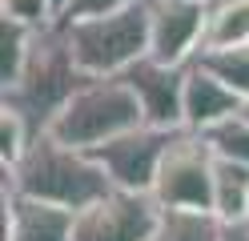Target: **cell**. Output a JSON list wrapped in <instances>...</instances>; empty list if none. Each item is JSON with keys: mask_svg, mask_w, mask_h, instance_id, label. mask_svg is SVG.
Instances as JSON below:
<instances>
[{"mask_svg": "<svg viewBox=\"0 0 249 241\" xmlns=\"http://www.w3.org/2000/svg\"><path fill=\"white\" fill-rule=\"evenodd\" d=\"M145 109V125L181 129L185 125V64H165L157 56H141L121 73Z\"/></svg>", "mask_w": 249, "mask_h": 241, "instance_id": "obj_9", "label": "cell"}, {"mask_svg": "<svg viewBox=\"0 0 249 241\" xmlns=\"http://www.w3.org/2000/svg\"><path fill=\"white\" fill-rule=\"evenodd\" d=\"M201 137L209 141V149H213L217 157H229V161L249 165V121L241 117V112H233V117L217 121V125L205 129Z\"/></svg>", "mask_w": 249, "mask_h": 241, "instance_id": "obj_17", "label": "cell"}, {"mask_svg": "<svg viewBox=\"0 0 249 241\" xmlns=\"http://www.w3.org/2000/svg\"><path fill=\"white\" fill-rule=\"evenodd\" d=\"M225 241H249V221H237V225H225Z\"/></svg>", "mask_w": 249, "mask_h": 241, "instance_id": "obj_21", "label": "cell"}, {"mask_svg": "<svg viewBox=\"0 0 249 241\" xmlns=\"http://www.w3.org/2000/svg\"><path fill=\"white\" fill-rule=\"evenodd\" d=\"M89 80V73L76 64L72 56V44H69V28L65 20L44 24L33 32V48H28V60H24V73L17 85L4 89V109H17L20 117L33 125V133L40 137L49 121L60 112V105L69 101Z\"/></svg>", "mask_w": 249, "mask_h": 241, "instance_id": "obj_2", "label": "cell"}, {"mask_svg": "<svg viewBox=\"0 0 249 241\" xmlns=\"http://www.w3.org/2000/svg\"><path fill=\"white\" fill-rule=\"evenodd\" d=\"M33 32L36 28L0 16V85H4V89L20 80L24 60H28V48H33Z\"/></svg>", "mask_w": 249, "mask_h": 241, "instance_id": "obj_15", "label": "cell"}, {"mask_svg": "<svg viewBox=\"0 0 249 241\" xmlns=\"http://www.w3.org/2000/svg\"><path fill=\"white\" fill-rule=\"evenodd\" d=\"M53 8H56V16H60V12L69 8V0H53Z\"/></svg>", "mask_w": 249, "mask_h": 241, "instance_id": "obj_22", "label": "cell"}, {"mask_svg": "<svg viewBox=\"0 0 249 241\" xmlns=\"http://www.w3.org/2000/svg\"><path fill=\"white\" fill-rule=\"evenodd\" d=\"M205 24V0H149V56L165 64H189L201 53Z\"/></svg>", "mask_w": 249, "mask_h": 241, "instance_id": "obj_8", "label": "cell"}, {"mask_svg": "<svg viewBox=\"0 0 249 241\" xmlns=\"http://www.w3.org/2000/svg\"><path fill=\"white\" fill-rule=\"evenodd\" d=\"M137 125H145V109L137 101V93L129 89V80L124 76H89L60 105V112L49 121L44 133H53L65 145H76V149H97V145L129 133Z\"/></svg>", "mask_w": 249, "mask_h": 241, "instance_id": "obj_3", "label": "cell"}, {"mask_svg": "<svg viewBox=\"0 0 249 241\" xmlns=\"http://www.w3.org/2000/svg\"><path fill=\"white\" fill-rule=\"evenodd\" d=\"M241 117L249 121V96H245V101H241Z\"/></svg>", "mask_w": 249, "mask_h": 241, "instance_id": "obj_23", "label": "cell"}, {"mask_svg": "<svg viewBox=\"0 0 249 241\" xmlns=\"http://www.w3.org/2000/svg\"><path fill=\"white\" fill-rule=\"evenodd\" d=\"M241 101L245 96L233 93L225 80L213 69H205L197 56L185 64V129L205 133V129H213L217 121L241 112Z\"/></svg>", "mask_w": 249, "mask_h": 241, "instance_id": "obj_11", "label": "cell"}, {"mask_svg": "<svg viewBox=\"0 0 249 241\" xmlns=\"http://www.w3.org/2000/svg\"><path fill=\"white\" fill-rule=\"evenodd\" d=\"M4 185L24 193V197H40L53 205H65L81 213L85 205L101 201L108 189H117L108 181V173L89 149L56 141L53 133L33 137V145L24 149L17 165L4 169Z\"/></svg>", "mask_w": 249, "mask_h": 241, "instance_id": "obj_1", "label": "cell"}, {"mask_svg": "<svg viewBox=\"0 0 249 241\" xmlns=\"http://www.w3.org/2000/svg\"><path fill=\"white\" fill-rule=\"evenodd\" d=\"M161 213H165V205L153 193L108 189L101 201H92L76 213L72 241H153Z\"/></svg>", "mask_w": 249, "mask_h": 241, "instance_id": "obj_6", "label": "cell"}, {"mask_svg": "<svg viewBox=\"0 0 249 241\" xmlns=\"http://www.w3.org/2000/svg\"><path fill=\"white\" fill-rule=\"evenodd\" d=\"M213 213L225 225L249 221V165L217 157V165H213Z\"/></svg>", "mask_w": 249, "mask_h": 241, "instance_id": "obj_12", "label": "cell"}, {"mask_svg": "<svg viewBox=\"0 0 249 241\" xmlns=\"http://www.w3.org/2000/svg\"><path fill=\"white\" fill-rule=\"evenodd\" d=\"M76 64L89 76H121L149 56V0H129L105 16L65 20Z\"/></svg>", "mask_w": 249, "mask_h": 241, "instance_id": "obj_4", "label": "cell"}, {"mask_svg": "<svg viewBox=\"0 0 249 241\" xmlns=\"http://www.w3.org/2000/svg\"><path fill=\"white\" fill-rule=\"evenodd\" d=\"M129 0H69V8L60 12V20H85V16H105Z\"/></svg>", "mask_w": 249, "mask_h": 241, "instance_id": "obj_20", "label": "cell"}, {"mask_svg": "<svg viewBox=\"0 0 249 241\" xmlns=\"http://www.w3.org/2000/svg\"><path fill=\"white\" fill-rule=\"evenodd\" d=\"M0 16L20 20L28 28H44L56 20V8H53V0H0Z\"/></svg>", "mask_w": 249, "mask_h": 241, "instance_id": "obj_19", "label": "cell"}, {"mask_svg": "<svg viewBox=\"0 0 249 241\" xmlns=\"http://www.w3.org/2000/svg\"><path fill=\"white\" fill-rule=\"evenodd\" d=\"M213 165L217 153L193 129H177L161 157L153 197L165 209H213Z\"/></svg>", "mask_w": 249, "mask_h": 241, "instance_id": "obj_5", "label": "cell"}, {"mask_svg": "<svg viewBox=\"0 0 249 241\" xmlns=\"http://www.w3.org/2000/svg\"><path fill=\"white\" fill-rule=\"evenodd\" d=\"M153 241H225V221L213 209H165Z\"/></svg>", "mask_w": 249, "mask_h": 241, "instance_id": "obj_13", "label": "cell"}, {"mask_svg": "<svg viewBox=\"0 0 249 241\" xmlns=\"http://www.w3.org/2000/svg\"><path fill=\"white\" fill-rule=\"evenodd\" d=\"M177 129H157V125H137L129 133H121L113 141L89 149L92 157L105 165L108 181L117 189H137V193H153V181H157L161 157L169 149Z\"/></svg>", "mask_w": 249, "mask_h": 241, "instance_id": "obj_7", "label": "cell"}, {"mask_svg": "<svg viewBox=\"0 0 249 241\" xmlns=\"http://www.w3.org/2000/svg\"><path fill=\"white\" fill-rule=\"evenodd\" d=\"M249 44V0H225V4L209 8V24H205V48H237Z\"/></svg>", "mask_w": 249, "mask_h": 241, "instance_id": "obj_14", "label": "cell"}, {"mask_svg": "<svg viewBox=\"0 0 249 241\" xmlns=\"http://www.w3.org/2000/svg\"><path fill=\"white\" fill-rule=\"evenodd\" d=\"M33 125H28L17 109H4L0 105V161H4V169L8 165H17V161L24 157V149L33 145Z\"/></svg>", "mask_w": 249, "mask_h": 241, "instance_id": "obj_18", "label": "cell"}, {"mask_svg": "<svg viewBox=\"0 0 249 241\" xmlns=\"http://www.w3.org/2000/svg\"><path fill=\"white\" fill-rule=\"evenodd\" d=\"M0 241H72L76 237V209L24 197L4 185L0 197Z\"/></svg>", "mask_w": 249, "mask_h": 241, "instance_id": "obj_10", "label": "cell"}, {"mask_svg": "<svg viewBox=\"0 0 249 241\" xmlns=\"http://www.w3.org/2000/svg\"><path fill=\"white\" fill-rule=\"evenodd\" d=\"M197 60L205 64V69H213L233 93L249 96V44H237V48H205V53H197Z\"/></svg>", "mask_w": 249, "mask_h": 241, "instance_id": "obj_16", "label": "cell"}]
</instances>
